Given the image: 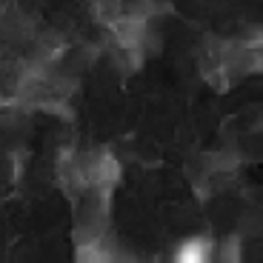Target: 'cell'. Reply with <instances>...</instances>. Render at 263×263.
I'll use <instances>...</instances> for the list:
<instances>
[{"instance_id":"6da1fadb","label":"cell","mask_w":263,"mask_h":263,"mask_svg":"<svg viewBox=\"0 0 263 263\" xmlns=\"http://www.w3.org/2000/svg\"><path fill=\"white\" fill-rule=\"evenodd\" d=\"M74 203V243H89L109 232V192L89 189L72 197Z\"/></svg>"},{"instance_id":"7a4b0ae2","label":"cell","mask_w":263,"mask_h":263,"mask_svg":"<svg viewBox=\"0 0 263 263\" xmlns=\"http://www.w3.org/2000/svg\"><path fill=\"white\" fill-rule=\"evenodd\" d=\"M220 66L229 83L260 72V34L220 40Z\"/></svg>"},{"instance_id":"3957f363","label":"cell","mask_w":263,"mask_h":263,"mask_svg":"<svg viewBox=\"0 0 263 263\" xmlns=\"http://www.w3.org/2000/svg\"><path fill=\"white\" fill-rule=\"evenodd\" d=\"M197 69H200V78L217 89V92H226L229 89V80L223 74V66H220V40L215 37H206L200 43V52H197Z\"/></svg>"},{"instance_id":"277c9868","label":"cell","mask_w":263,"mask_h":263,"mask_svg":"<svg viewBox=\"0 0 263 263\" xmlns=\"http://www.w3.org/2000/svg\"><path fill=\"white\" fill-rule=\"evenodd\" d=\"M109 54H112V63L115 69H118L123 78H129V74H135L143 66V58L146 54L140 52V49H132V46H123V43H115V40H109Z\"/></svg>"},{"instance_id":"5b68a950","label":"cell","mask_w":263,"mask_h":263,"mask_svg":"<svg viewBox=\"0 0 263 263\" xmlns=\"http://www.w3.org/2000/svg\"><path fill=\"white\" fill-rule=\"evenodd\" d=\"M212 249L215 246H212L209 237H186L183 243H180V249L175 252V257L180 263H203V260H209Z\"/></svg>"},{"instance_id":"8992f818","label":"cell","mask_w":263,"mask_h":263,"mask_svg":"<svg viewBox=\"0 0 263 263\" xmlns=\"http://www.w3.org/2000/svg\"><path fill=\"white\" fill-rule=\"evenodd\" d=\"M95 17L103 23V26H112L115 20L123 14V0H92Z\"/></svg>"},{"instance_id":"52a82bcc","label":"cell","mask_w":263,"mask_h":263,"mask_svg":"<svg viewBox=\"0 0 263 263\" xmlns=\"http://www.w3.org/2000/svg\"><path fill=\"white\" fill-rule=\"evenodd\" d=\"M217 255H220V260L235 263L237 257H240V240H237V237H226L223 243H220V249H217Z\"/></svg>"},{"instance_id":"ba28073f","label":"cell","mask_w":263,"mask_h":263,"mask_svg":"<svg viewBox=\"0 0 263 263\" xmlns=\"http://www.w3.org/2000/svg\"><path fill=\"white\" fill-rule=\"evenodd\" d=\"M3 106H9V100H6V95L0 92V109H3Z\"/></svg>"}]
</instances>
